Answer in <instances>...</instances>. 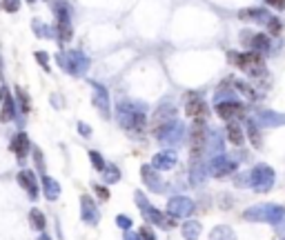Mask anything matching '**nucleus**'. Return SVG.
I'll use <instances>...</instances> for the list:
<instances>
[{
	"mask_svg": "<svg viewBox=\"0 0 285 240\" xmlns=\"http://www.w3.org/2000/svg\"><path fill=\"white\" fill-rule=\"evenodd\" d=\"M58 65L60 69H65L72 76H80L89 69V58L85 56L78 49H69V51H60L58 53Z\"/></svg>",
	"mask_w": 285,
	"mask_h": 240,
	"instance_id": "1",
	"label": "nucleus"
},
{
	"mask_svg": "<svg viewBox=\"0 0 285 240\" xmlns=\"http://www.w3.org/2000/svg\"><path fill=\"white\" fill-rule=\"evenodd\" d=\"M243 216H245V220H265V222H272V225H285V209L276 205L252 207Z\"/></svg>",
	"mask_w": 285,
	"mask_h": 240,
	"instance_id": "2",
	"label": "nucleus"
},
{
	"mask_svg": "<svg viewBox=\"0 0 285 240\" xmlns=\"http://www.w3.org/2000/svg\"><path fill=\"white\" fill-rule=\"evenodd\" d=\"M207 138L209 131L205 129V120H194L192 129H189V154H192V158H201L207 151Z\"/></svg>",
	"mask_w": 285,
	"mask_h": 240,
	"instance_id": "3",
	"label": "nucleus"
},
{
	"mask_svg": "<svg viewBox=\"0 0 285 240\" xmlns=\"http://www.w3.org/2000/svg\"><path fill=\"white\" fill-rule=\"evenodd\" d=\"M118 120H121L123 127H127L131 131H140L145 127V114L136 109L131 102H121L118 105Z\"/></svg>",
	"mask_w": 285,
	"mask_h": 240,
	"instance_id": "4",
	"label": "nucleus"
},
{
	"mask_svg": "<svg viewBox=\"0 0 285 240\" xmlns=\"http://www.w3.org/2000/svg\"><path fill=\"white\" fill-rule=\"evenodd\" d=\"M250 178H252V185H254L256 192H270L272 185H274V171L272 167L267 165H259L250 171Z\"/></svg>",
	"mask_w": 285,
	"mask_h": 240,
	"instance_id": "5",
	"label": "nucleus"
},
{
	"mask_svg": "<svg viewBox=\"0 0 285 240\" xmlns=\"http://www.w3.org/2000/svg\"><path fill=\"white\" fill-rule=\"evenodd\" d=\"M53 11H56V18H58V36L63 43H67L72 38V20H69V5L67 2H56L53 5Z\"/></svg>",
	"mask_w": 285,
	"mask_h": 240,
	"instance_id": "6",
	"label": "nucleus"
},
{
	"mask_svg": "<svg viewBox=\"0 0 285 240\" xmlns=\"http://www.w3.org/2000/svg\"><path fill=\"white\" fill-rule=\"evenodd\" d=\"M185 114L194 120H205L207 118V102L198 94H187V100H185Z\"/></svg>",
	"mask_w": 285,
	"mask_h": 240,
	"instance_id": "7",
	"label": "nucleus"
},
{
	"mask_svg": "<svg viewBox=\"0 0 285 240\" xmlns=\"http://www.w3.org/2000/svg\"><path fill=\"white\" fill-rule=\"evenodd\" d=\"M183 134H185V129H183V125H181L179 120H172L169 125H165L160 131H156V138L160 140L163 144H176V143H181V138H183Z\"/></svg>",
	"mask_w": 285,
	"mask_h": 240,
	"instance_id": "8",
	"label": "nucleus"
},
{
	"mask_svg": "<svg viewBox=\"0 0 285 240\" xmlns=\"http://www.w3.org/2000/svg\"><path fill=\"white\" fill-rule=\"evenodd\" d=\"M174 114H176L174 105H167V102H165V105H160L158 109H156V114L152 116V129H154V134L163 129L165 125H169L172 120H176Z\"/></svg>",
	"mask_w": 285,
	"mask_h": 240,
	"instance_id": "9",
	"label": "nucleus"
},
{
	"mask_svg": "<svg viewBox=\"0 0 285 240\" xmlns=\"http://www.w3.org/2000/svg\"><path fill=\"white\" fill-rule=\"evenodd\" d=\"M167 212L169 216H176V218H187L189 214L194 212V202L189 198H183V196H176L167 202Z\"/></svg>",
	"mask_w": 285,
	"mask_h": 240,
	"instance_id": "10",
	"label": "nucleus"
},
{
	"mask_svg": "<svg viewBox=\"0 0 285 240\" xmlns=\"http://www.w3.org/2000/svg\"><path fill=\"white\" fill-rule=\"evenodd\" d=\"M136 200H138L140 212H143V216H145L147 220L156 222V225H160V227H167V220H165V216L158 212V209H154V207H150V205H147L145 196H143V193H140V192H136Z\"/></svg>",
	"mask_w": 285,
	"mask_h": 240,
	"instance_id": "11",
	"label": "nucleus"
},
{
	"mask_svg": "<svg viewBox=\"0 0 285 240\" xmlns=\"http://www.w3.org/2000/svg\"><path fill=\"white\" fill-rule=\"evenodd\" d=\"M94 87V105L98 107V111L103 114V118H109L111 116V107H109V96H107V89L98 82H92Z\"/></svg>",
	"mask_w": 285,
	"mask_h": 240,
	"instance_id": "12",
	"label": "nucleus"
},
{
	"mask_svg": "<svg viewBox=\"0 0 285 240\" xmlns=\"http://www.w3.org/2000/svg\"><path fill=\"white\" fill-rule=\"evenodd\" d=\"M236 169V165H234V160L225 158V156H216V158L209 163V173H212L214 178H223V176H230V173Z\"/></svg>",
	"mask_w": 285,
	"mask_h": 240,
	"instance_id": "13",
	"label": "nucleus"
},
{
	"mask_svg": "<svg viewBox=\"0 0 285 240\" xmlns=\"http://www.w3.org/2000/svg\"><path fill=\"white\" fill-rule=\"evenodd\" d=\"M152 167L156 169V171H167V169L176 167V154L174 151H160V154H156L154 158H152Z\"/></svg>",
	"mask_w": 285,
	"mask_h": 240,
	"instance_id": "14",
	"label": "nucleus"
},
{
	"mask_svg": "<svg viewBox=\"0 0 285 240\" xmlns=\"http://www.w3.org/2000/svg\"><path fill=\"white\" fill-rule=\"evenodd\" d=\"M80 214H82V220L87 225H96L98 222V207L94 205V200L89 196L80 198Z\"/></svg>",
	"mask_w": 285,
	"mask_h": 240,
	"instance_id": "15",
	"label": "nucleus"
},
{
	"mask_svg": "<svg viewBox=\"0 0 285 240\" xmlns=\"http://www.w3.org/2000/svg\"><path fill=\"white\" fill-rule=\"evenodd\" d=\"M245 107L241 105L238 100H232V102H223V105H216V114L221 116L223 120H232L234 116H241Z\"/></svg>",
	"mask_w": 285,
	"mask_h": 240,
	"instance_id": "16",
	"label": "nucleus"
},
{
	"mask_svg": "<svg viewBox=\"0 0 285 240\" xmlns=\"http://www.w3.org/2000/svg\"><path fill=\"white\" fill-rule=\"evenodd\" d=\"M140 176H143V180H145L147 185H150V189H154V192H163V180H160V176L156 173V169L152 167V165H145V167L140 169Z\"/></svg>",
	"mask_w": 285,
	"mask_h": 240,
	"instance_id": "17",
	"label": "nucleus"
},
{
	"mask_svg": "<svg viewBox=\"0 0 285 240\" xmlns=\"http://www.w3.org/2000/svg\"><path fill=\"white\" fill-rule=\"evenodd\" d=\"M18 183L23 189H27V193H29L31 198L38 196V185H36V176L34 171H27V169H23V171L18 173Z\"/></svg>",
	"mask_w": 285,
	"mask_h": 240,
	"instance_id": "18",
	"label": "nucleus"
},
{
	"mask_svg": "<svg viewBox=\"0 0 285 240\" xmlns=\"http://www.w3.org/2000/svg\"><path fill=\"white\" fill-rule=\"evenodd\" d=\"M11 149H14V154H16L18 160L27 158V154H29V138H27V134L20 131V134L14 138V143H11Z\"/></svg>",
	"mask_w": 285,
	"mask_h": 240,
	"instance_id": "19",
	"label": "nucleus"
},
{
	"mask_svg": "<svg viewBox=\"0 0 285 240\" xmlns=\"http://www.w3.org/2000/svg\"><path fill=\"white\" fill-rule=\"evenodd\" d=\"M259 122L267 127H274V125H285V114H274V111H263L259 114Z\"/></svg>",
	"mask_w": 285,
	"mask_h": 240,
	"instance_id": "20",
	"label": "nucleus"
},
{
	"mask_svg": "<svg viewBox=\"0 0 285 240\" xmlns=\"http://www.w3.org/2000/svg\"><path fill=\"white\" fill-rule=\"evenodd\" d=\"M43 189H45V198H49V200H56L60 193V185L53 178H47V176H43Z\"/></svg>",
	"mask_w": 285,
	"mask_h": 240,
	"instance_id": "21",
	"label": "nucleus"
},
{
	"mask_svg": "<svg viewBox=\"0 0 285 240\" xmlns=\"http://www.w3.org/2000/svg\"><path fill=\"white\" fill-rule=\"evenodd\" d=\"M227 138H230V143L236 144V147H241L243 140H245V136H243V129L238 122H230L227 125Z\"/></svg>",
	"mask_w": 285,
	"mask_h": 240,
	"instance_id": "22",
	"label": "nucleus"
},
{
	"mask_svg": "<svg viewBox=\"0 0 285 240\" xmlns=\"http://www.w3.org/2000/svg\"><path fill=\"white\" fill-rule=\"evenodd\" d=\"M209 240H236V234H234L227 225H218V227H214V229H212Z\"/></svg>",
	"mask_w": 285,
	"mask_h": 240,
	"instance_id": "23",
	"label": "nucleus"
},
{
	"mask_svg": "<svg viewBox=\"0 0 285 240\" xmlns=\"http://www.w3.org/2000/svg\"><path fill=\"white\" fill-rule=\"evenodd\" d=\"M250 40H252V47H254V51L256 53H265V51H270V40H267V36H263V34H254V36H250Z\"/></svg>",
	"mask_w": 285,
	"mask_h": 240,
	"instance_id": "24",
	"label": "nucleus"
},
{
	"mask_svg": "<svg viewBox=\"0 0 285 240\" xmlns=\"http://www.w3.org/2000/svg\"><path fill=\"white\" fill-rule=\"evenodd\" d=\"M14 116H16L14 98L7 94V96H5V105H2V114H0V120H2V122H9V120H14Z\"/></svg>",
	"mask_w": 285,
	"mask_h": 240,
	"instance_id": "25",
	"label": "nucleus"
},
{
	"mask_svg": "<svg viewBox=\"0 0 285 240\" xmlns=\"http://www.w3.org/2000/svg\"><path fill=\"white\" fill-rule=\"evenodd\" d=\"M183 236L187 240H198V236H201V222H198V220H187L183 225Z\"/></svg>",
	"mask_w": 285,
	"mask_h": 240,
	"instance_id": "26",
	"label": "nucleus"
},
{
	"mask_svg": "<svg viewBox=\"0 0 285 240\" xmlns=\"http://www.w3.org/2000/svg\"><path fill=\"white\" fill-rule=\"evenodd\" d=\"M241 18H254V20H259V23H270L272 16L267 9H250V11H243Z\"/></svg>",
	"mask_w": 285,
	"mask_h": 240,
	"instance_id": "27",
	"label": "nucleus"
},
{
	"mask_svg": "<svg viewBox=\"0 0 285 240\" xmlns=\"http://www.w3.org/2000/svg\"><path fill=\"white\" fill-rule=\"evenodd\" d=\"M223 149V136L218 131H212L207 138V151H221Z\"/></svg>",
	"mask_w": 285,
	"mask_h": 240,
	"instance_id": "28",
	"label": "nucleus"
},
{
	"mask_svg": "<svg viewBox=\"0 0 285 240\" xmlns=\"http://www.w3.org/2000/svg\"><path fill=\"white\" fill-rule=\"evenodd\" d=\"M29 218H31V227H34V229H38V231L45 229V214L40 212V209H31Z\"/></svg>",
	"mask_w": 285,
	"mask_h": 240,
	"instance_id": "29",
	"label": "nucleus"
},
{
	"mask_svg": "<svg viewBox=\"0 0 285 240\" xmlns=\"http://www.w3.org/2000/svg\"><path fill=\"white\" fill-rule=\"evenodd\" d=\"M34 31L40 38H53V29H49L47 24H43L40 20H34Z\"/></svg>",
	"mask_w": 285,
	"mask_h": 240,
	"instance_id": "30",
	"label": "nucleus"
},
{
	"mask_svg": "<svg viewBox=\"0 0 285 240\" xmlns=\"http://www.w3.org/2000/svg\"><path fill=\"white\" fill-rule=\"evenodd\" d=\"M234 98H232V92H230V89H218L216 92V96H214V102H216V105H223V102H232Z\"/></svg>",
	"mask_w": 285,
	"mask_h": 240,
	"instance_id": "31",
	"label": "nucleus"
},
{
	"mask_svg": "<svg viewBox=\"0 0 285 240\" xmlns=\"http://www.w3.org/2000/svg\"><path fill=\"white\" fill-rule=\"evenodd\" d=\"M89 160L94 163V169H98V171H105L107 169L105 160H103V156L98 154V151H89Z\"/></svg>",
	"mask_w": 285,
	"mask_h": 240,
	"instance_id": "32",
	"label": "nucleus"
},
{
	"mask_svg": "<svg viewBox=\"0 0 285 240\" xmlns=\"http://www.w3.org/2000/svg\"><path fill=\"white\" fill-rule=\"evenodd\" d=\"M118 178H121V171H118L114 165H109V167L105 169V183H116Z\"/></svg>",
	"mask_w": 285,
	"mask_h": 240,
	"instance_id": "33",
	"label": "nucleus"
},
{
	"mask_svg": "<svg viewBox=\"0 0 285 240\" xmlns=\"http://www.w3.org/2000/svg\"><path fill=\"white\" fill-rule=\"evenodd\" d=\"M0 5H2V9H5V11H9V14H16V11L20 9V0H2Z\"/></svg>",
	"mask_w": 285,
	"mask_h": 240,
	"instance_id": "34",
	"label": "nucleus"
},
{
	"mask_svg": "<svg viewBox=\"0 0 285 240\" xmlns=\"http://www.w3.org/2000/svg\"><path fill=\"white\" fill-rule=\"evenodd\" d=\"M236 89H238V92H243V94H247L250 100H256V92L252 89V87H247L245 82H236Z\"/></svg>",
	"mask_w": 285,
	"mask_h": 240,
	"instance_id": "35",
	"label": "nucleus"
},
{
	"mask_svg": "<svg viewBox=\"0 0 285 240\" xmlns=\"http://www.w3.org/2000/svg\"><path fill=\"white\" fill-rule=\"evenodd\" d=\"M203 176H205V167H194V171H192V183L194 185H201V180H203Z\"/></svg>",
	"mask_w": 285,
	"mask_h": 240,
	"instance_id": "36",
	"label": "nucleus"
},
{
	"mask_svg": "<svg viewBox=\"0 0 285 240\" xmlns=\"http://www.w3.org/2000/svg\"><path fill=\"white\" fill-rule=\"evenodd\" d=\"M16 94H18V100H20V107H23V111L25 114H27V111H29V100H27V96H25V92L23 89H16Z\"/></svg>",
	"mask_w": 285,
	"mask_h": 240,
	"instance_id": "37",
	"label": "nucleus"
},
{
	"mask_svg": "<svg viewBox=\"0 0 285 240\" xmlns=\"http://www.w3.org/2000/svg\"><path fill=\"white\" fill-rule=\"evenodd\" d=\"M247 129H250L252 144H254V147H259V144H261V138H259V134H256V129H254V122H250V127H247Z\"/></svg>",
	"mask_w": 285,
	"mask_h": 240,
	"instance_id": "38",
	"label": "nucleus"
},
{
	"mask_svg": "<svg viewBox=\"0 0 285 240\" xmlns=\"http://www.w3.org/2000/svg\"><path fill=\"white\" fill-rule=\"evenodd\" d=\"M267 29H270V34H279V31H281V20L272 18L270 23H267Z\"/></svg>",
	"mask_w": 285,
	"mask_h": 240,
	"instance_id": "39",
	"label": "nucleus"
},
{
	"mask_svg": "<svg viewBox=\"0 0 285 240\" xmlns=\"http://www.w3.org/2000/svg\"><path fill=\"white\" fill-rule=\"evenodd\" d=\"M36 60H38V63L43 65L45 69H49V63H47V60H49V56H47V53H45V51H36Z\"/></svg>",
	"mask_w": 285,
	"mask_h": 240,
	"instance_id": "40",
	"label": "nucleus"
},
{
	"mask_svg": "<svg viewBox=\"0 0 285 240\" xmlns=\"http://www.w3.org/2000/svg\"><path fill=\"white\" fill-rule=\"evenodd\" d=\"M138 236H140V240H156V236L150 231V227H143Z\"/></svg>",
	"mask_w": 285,
	"mask_h": 240,
	"instance_id": "41",
	"label": "nucleus"
},
{
	"mask_svg": "<svg viewBox=\"0 0 285 240\" xmlns=\"http://www.w3.org/2000/svg\"><path fill=\"white\" fill-rule=\"evenodd\" d=\"M78 131H80L85 138H89V136H92V129H89L87 122H78Z\"/></svg>",
	"mask_w": 285,
	"mask_h": 240,
	"instance_id": "42",
	"label": "nucleus"
},
{
	"mask_svg": "<svg viewBox=\"0 0 285 240\" xmlns=\"http://www.w3.org/2000/svg\"><path fill=\"white\" fill-rule=\"evenodd\" d=\"M116 222H118V227H123V229H130V227H131V220L127 216H118Z\"/></svg>",
	"mask_w": 285,
	"mask_h": 240,
	"instance_id": "43",
	"label": "nucleus"
},
{
	"mask_svg": "<svg viewBox=\"0 0 285 240\" xmlns=\"http://www.w3.org/2000/svg\"><path fill=\"white\" fill-rule=\"evenodd\" d=\"M267 7H276V9H285V0H265Z\"/></svg>",
	"mask_w": 285,
	"mask_h": 240,
	"instance_id": "44",
	"label": "nucleus"
},
{
	"mask_svg": "<svg viewBox=\"0 0 285 240\" xmlns=\"http://www.w3.org/2000/svg\"><path fill=\"white\" fill-rule=\"evenodd\" d=\"M34 158H36V165H38V169H40V171H45V167H43V156H40V151H38V149H36V151H34Z\"/></svg>",
	"mask_w": 285,
	"mask_h": 240,
	"instance_id": "45",
	"label": "nucleus"
},
{
	"mask_svg": "<svg viewBox=\"0 0 285 240\" xmlns=\"http://www.w3.org/2000/svg\"><path fill=\"white\" fill-rule=\"evenodd\" d=\"M96 193H98V196L103 198V200H107V198H109V193H107V189H105V187H98V185H96Z\"/></svg>",
	"mask_w": 285,
	"mask_h": 240,
	"instance_id": "46",
	"label": "nucleus"
},
{
	"mask_svg": "<svg viewBox=\"0 0 285 240\" xmlns=\"http://www.w3.org/2000/svg\"><path fill=\"white\" fill-rule=\"evenodd\" d=\"M5 96H7V89H5V87H0V100H2Z\"/></svg>",
	"mask_w": 285,
	"mask_h": 240,
	"instance_id": "47",
	"label": "nucleus"
},
{
	"mask_svg": "<svg viewBox=\"0 0 285 240\" xmlns=\"http://www.w3.org/2000/svg\"><path fill=\"white\" fill-rule=\"evenodd\" d=\"M38 240H49V236H47V234H43V236H40Z\"/></svg>",
	"mask_w": 285,
	"mask_h": 240,
	"instance_id": "48",
	"label": "nucleus"
},
{
	"mask_svg": "<svg viewBox=\"0 0 285 240\" xmlns=\"http://www.w3.org/2000/svg\"><path fill=\"white\" fill-rule=\"evenodd\" d=\"M127 240H140V238H136V236H127Z\"/></svg>",
	"mask_w": 285,
	"mask_h": 240,
	"instance_id": "49",
	"label": "nucleus"
},
{
	"mask_svg": "<svg viewBox=\"0 0 285 240\" xmlns=\"http://www.w3.org/2000/svg\"><path fill=\"white\" fill-rule=\"evenodd\" d=\"M27 2H36V0H27Z\"/></svg>",
	"mask_w": 285,
	"mask_h": 240,
	"instance_id": "50",
	"label": "nucleus"
},
{
	"mask_svg": "<svg viewBox=\"0 0 285 240\" xmlns=\"http://www.w3.org/2000/svg\"><path fill=\"white\" fill-rule=\"evenodd\" d=\"M281 240H285V238H281Z\"/></svg>",
	"mask_w": 285,
	"mask_h": 240,
	"instance_id": "51",
	"label": "nucleus"
}]
</instances>
